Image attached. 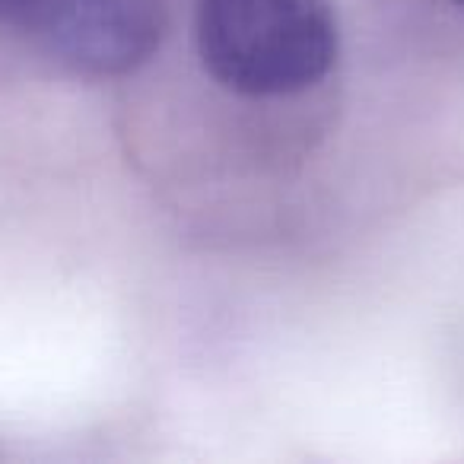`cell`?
I'll return each mask as SVG.
<instances>
[{
  "label": "cell",
  "instance_id": "obj_2",
  "mask_svg": "<svg viewBox=\"0 0 464 464\" xmlns=\"http://www.w3.org/2000/svg\"><path fill=\"white\" fill-rule=\"evenodd\" d=\"M23 33L71 71L118 77L160 52L166 10L160 0H42Z\"/></svg>",
  "mask_w": 464,
  "mask_h": 464
},
{
  "label": "cell",
  "instance_id": "obj_1",
  "mask_svg": "<svg viewBox=\"0 0 464 464\" xmlns=\"http://www.w3.org/2000/svg\"><path fill=\"white\" fill-rule=\"evenodd\" d=\"M204 71L246 99H286L318 86L337 61L331 0H198Z\"/></svg>",
  "mask_w": 464,
  "mask_h": 464
},
{
  "label": "cell",
  "instance_id": "obj_4",
  "mask_svg": "<svg viewBox=\"0 0 464 464\" xmlns=\"http://www.w3.org/2000/svg\"><path fill=\"white\" fill-rule=\"evenodd\" d=\"M455 4H461V7H464V0H455Z\"/></svg>",
  "mask_w": 464,
  "mask_h": 464
},
{
  "label": "cell",
  "instance_id": "obj_3",
  "mask_svg": "<svg viewBox=\"0 0 464 464\" xmlns=\"http://www.w3.org/2000/svg\"><path fill=\"white\" fill-rule=\"evenodd\" d=\"M39 4L42 0H0V23H10V26L23 29Z\"/></svg>",
  "mask_w": 464,
  "mask_h": 464
}]
</instances>
